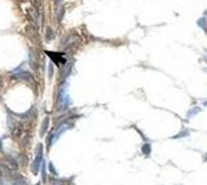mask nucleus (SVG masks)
Segmentation results:
<instances>
[{
  "instance_id": "nucleus-1",
  "label": "nucleus",
  "mask_w": 207,
  "mask_h": 185,
  "mask_svg": "<svg viewBox=\"0 0 207 185\" xmlns=\"http://www.w3.org/2000/svg\"><path fill=\"white\" fill-rule=\"evenodd\" d=\"M42 145L39 144L38 148H36V159H35V162H33V165H32V171H33V174H38L39 173V167H40V165H42Z\"/></svg>"
},
{
  "instance_id": "nucleus-2",
  "label": "nucleus",
  "mask_w": 207,
  "mask_h": 185,
  "mask_svg": "<svg viewBox=\"0 0 207 185\" xmlns=\"http://www.w3.org/2000/svg\"><path fill=\"white\" fill-rule=\"evenodd\" d=\"M18 70V69H17ZM21 72V70H19ZM13 79H18V80H26V82H31L32 80V75L29 73V72H26V70H22L21 73H17V72H14L13 73Z\"/></svg>"
},
{
  "instance_id": "nucleus-3",
  "label": "nucleus",
  "mask_w": 207,
  "mask_h": 185,
  "mask_svg": "<svg viewBox=\"0 0 207 185\" xmlns=\"http://www.w3.org/2000/svg\"><path fill=\"white\" fill-rule=\"evenodd\" d=\"M47 55H50V57L53 58V61H54L57 65L65 64V62H66L65 57H64L62 54H59V53H55V54H54V53H50V51H49V53H47Z\"/></svg>"
},
{
  "instance_id": "nucleus-4",
  "label": "nucleus",
  "mask_w": 207,
  "mask_h": 185,
  "mask_svg": "<svg viewBox=\"0 0 207 185\" xmlns=\"http://www.w3.org/2000/svg\"><path fill=\"white\" fill-rule=\"evenodd\" d=\"M47 127H49V117H46V120L43 122V126H42V130H40V134L43 135L46 131H47Z\"/></svg>"
},
{
  "instance_id": "nucleus-5",
  "label": "nucleus",
  "mask_w": 207,
  "mask_h": 185,
  "mask_svg": "<svg viewBox=\"0 0 207 185\" xmlns=\"http://www.w3.org/2000/svg\"><path fill=\"white\" fill-rule=\"evenodd\" d=\"M142 152H144L145 155H149V152H151V147H149V145H144V147H142Z\"/></svg>"
},
{
  "instance_id": "nucleus-6",
  "label": "nucleus",
  "mask_w": 207,
  "mask_h": 185,
  "mask_svg": "<svg viewBox=\"0 0 207 185\" xmlns=\"http://www.w3.org/2000/svg\"><path fill=\"white\" fill-rule=\"evenodd\" d=\"M62 17H64V8H59V13H58V21L59 22L62 21Z\"/></svg>"
},
{
  "instance_id": "nucleus-7",
  "label": "nucleus",
  "mask_w": 207,
  "mask_h": 185,
  "mask_svg": "<svg viewBox=\"0 0 207 185\" xmlns=\"http://www.w3.org/2000/svg\"><path fill=\"white\" fill-rule=\"evenodd\" d=\"M50 171L53 173V174H57V171L54 170V166H53V165H50Z\"/></svg>"
},
{
  "instance_id": "nucleus-8",
  "label": "nucleus",
  "mask_w": 207,
  "mask_h": 185,
  "mask_svg": "<svg viewBox=\"0 0 207 185\" xmlns=\"http://www.w3.org/2000/svg\"><path fill=\"white\" fill-rule=\"evenodd\" d=\"M54 1H55V4H58V3H61L62 0H54Z\"/></svg>"
},
{
  "instance_id": "nucleus-9",
  "label": "nucleus",
  "mask_w": 207,
  "mask_h": 185,
  "mask_svg": "<svg viewBox=\"0 0 207 185\" xmlns=\"http://www.w3.org/2000/svg\"><path fill=\"white\" fill-rule=\"evenodd\" d=\"M0 82H1V79H0Z\"/></svg>"
}]
</instances>
